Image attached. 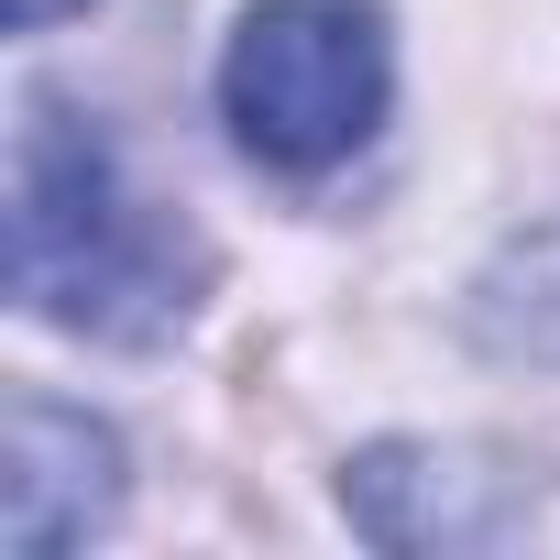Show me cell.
<instances>
[{"label":"cell","instance_id":"obj_5","mask_svg":"<svg viewBox=\"0 0 560 560\" xmlns=\"http://www.w3.org/2000/svg\"><path fill=\"white\" fill-rule=\"evenodd\" d=\"M67 12H89V0H0V23H12V34H45V23H67Z\"/></svg>","mask_w":560,"mask_h":560},{"label":"cell","instance_id":"obj_2","mask_svg":"<svg viewBox=\"0 0 560 560\" xmlns=\"http://www.w3.org/2000/svg\"><path fill=\"white\" fill-rule=\"evenodd\" d=\"M396 45L374 0H253L220 56V121L264 176H330L374 143Z\"/></svg>","mask_w":560,"mask_h":560},{"label":"cell","instance_id":"obj_1","mask_svg":"<svg viewBox=\"0 0 560 560\" xmlns=\"http://www.w3.org/2000/svg\"><path fill=\"white\" fill-rule=\"evenodd\" d=\"M209 253L187 242V220L165 198L132 187L121 143L67 110V100H23L12 132V298L45 330H78L100 352H154L198 319Z\"/></svg>","mask_w":560,"mask_h":560},{"label":"cell","instance_id":"obj_4","mask_svg":"<svg viewBox=\"0 0 560 560\" xmlns=\"http://www.w3.org/2000/svg\"><path fill=\"white\" fill-rule=\"evenodd\" d=\"M341 516L374 538V549H494L516 538V494L494 472H472L462 451H429V440H374L352 472H341Z\"/></svg>","mask_w":560,"mask_h":560},{"label":"cell","instance_id":"obj_3","mask_svg":"<svg viewBox=\"0 0 560 560\" xmlns=\"http://www.w3.org/2000/svg\"><path fill=\"white\" fill-rule=\"evenodd\" d=\"M121 516V440L89 407L56 396H12V483H0V549L12 560H56L89 549Z\"/></svg>","mask_w":560,"mask_h":560}]
</instances>
